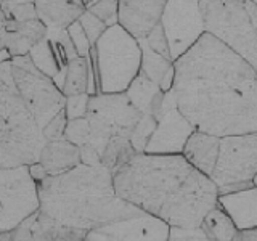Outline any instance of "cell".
Segmentation results:
<instances>
[{
  "label": "cell",
  "instance_id": "obj_1",
  "mask_svg": "<svg viewBox=\"0 0 257 241\" xmlns=\"http://www.w3.org/2000/svg\"><path fill=\"white\" fill-rule=\"evenodd\" d=\"M174 68L177 104L196 131L219 139L257 132V72L219 39L204 34Z\"/></svg>",
  "mask_w": 257,
  "mask_h": 241
},
{
  "label": "cell",
  "instance_id": "obj_2",
  "mask_svg": "<svg viewBox=\"0 0 257 241\" xmlns=\"http://www.w3.org/2000/svg\"><path fill=\"white\" fill-rule=\"evenodd\" d=\"M112 180L119 198L169 227H199L219 198L211 177L193 167L183 155L137 153Z\"/></svg>",
  "mask_w": 257,
  "mask_h": 241
},
{
  "label": "cell",
  "instance_id": "obj_3",
  "mask_svg": "<svg viewBox=\"0 0 257 241\" xmlns=\"http://www.w3.org/2000/svg\"><path fill=\"white\" fill-rule=\"evenodd\" d=\"M37 185L40 211L56 222L87 233L143 212L117 196L112 174L103 166L80 163L64 174L47 175Z\"/></svg>",
  "mask_w": 257,
  "mask_h": 241
},
{
  "label": "cell",
  "instance_id": "obj_4",
  "mask_svg": "<svg viewBox=\"0 0 257 241\" xmlns=\"http://www.w3.org/2000/svg\"><path fill=\"white\" fill-rule=\"evenodd\" d=\"M47 143L42 129L16 90L12 60L0 63V167L31 166Z\"/></svg>",
  "mask_w": 257,
  "mask_h": 241
},
{
  "label": "cell",
  "instance_id": "obj_5",
  "mask_svg": "<svg viewBox=\"0 0 257 241\" xmlns=\"http://www.w3.org/2000/svg\"><path fill=\"white\" fill-rule=\"evenodd\" d=\"M98 93H124L142 68L140 42L114 24L92 47Z\"/></svg>",
  "mask_w": 257,
  "mask_h": 241
},
{
  "label": "cell",
  "instance_id": "obj_6",
  "mask_svg": "<svg viewBox=\"0 0 257 241\" xmlns=\"http://www.w3.org/2000/svg\"><path fill=\"white\" fill-rule=\"evenodd\" d=\"M207 34L219 39L257 72V4L252 0L201 2Z\"/></svg>",
  "mask_w": 257,
  "mask_h": 241
},
{
  "label": "cell",
  "instance_id": "obj_7",
  "mask_svg": "<svg viewBox=\"0 0 257 241\" xmlns=\"http://www.w3.org/2000/svg\"><path fill=\"white\" fill-rule=\"evenodd\" d=\"M85 119L90 137L84 147L92 148L100 156L109 140L132 139L142 112L134 106L125 93H96L88 100Z\"/></svg>",
  "mask_w": 257,
  "mask_h": 241
},
{
  "label": "cell",
  "instance_id": "obj_8",
  "mask_svg": "<svg viewBox=\"0 0 257 241\" xmlns=\"http://www.w3.org/2000/svg\"><path fill=\"white\" fill-rule=\"evenodd\" d=\"M257 132L220 139V151L211 175L219 195L255 187Z\"/></svg>",
  "mask_w": 257,
  "mask_h": 241
},
{
  "label": "cell",
  "instance_id": "obj_9",
  "mask_svg": "<svg viewBox=\"0 0 257 241\" xmlns=\"http://www.w3.org/2000/svg\"><path fill=\"white\" fill-rule=\"evenodd\" d=\"M12 66L16 90L40 129H44L58 112L64 109L66 96L50 77L44 76L36 68L29 55L15 56L12 58Z\"/></svg>",
  "mask_w": 257,
  "mask_h": 241
},
{
  "label": "cell",
  "instance_id": "obj_10",
  "mask_svg": "<svg viewBox=\"0 0 257 241\" xmlns=\"http://www.w3.org/2000/svg\"><path fill=\"white\" fill-rule=\"evenodd\" d=\"M39 207V185L29 166L0 167V233L15 230Z\"/></svg>",
  "mask_w": 257,
  "mask_h": 241
},
{
  "label": "cell",
  "instance_id": "obj_11",
  "mask_svg": "<svg viewBox=\"0 0 257 241\" xmlns=\"http://www.w3.org/2000/svg\"><path fill=\"white\" fill-rule=\"evenodd\" d=\"M161 26L169 40L171 58L175 61L206 32L201 0H167Z\"/></svg>",
  "mask_w": 257,
  "mask_h": 241
},
{
  "label": "cell",
  "instance_id": "obj_12",
  "mask_svg": "<svg viewBox=\"0 0 257 241\" xmlns=\"http://www.w3.org/2000/svg\"><path fill=\"white\" fill-rule=\"evenodd\" d=\"M156 129L145 147L148 155H182L185 143L196 131L190 120L182 114L177 104L174 88L164 93L163 106L156 116Z\"/></svg>",
  "mask_w": 257,
  "mask_h": 241
},
{
  "label": "cell",
  "instance_id": "obj_13",
  "mask_svg": "<svg viewBox=\"0 0 257 241\" xmlns=\"http://www.w3.org/2000/svg\"><path fill=\"white\" fill-rule=\"evenodd\" d=\"M169 225L142 212L127 219L104 223L87 233L85 241H167Z\"/></svg>",
  "mask_w": 257,
  "mask_h": 241
},
{
  "label": "cell",
  "instance_id": "obj_14",
  "mask_svg": "<svg viewBox=\"0 0 257 241\" xmlns=\"http://www.w3.org/2000/svg\"><path fill=\"white\" fill-rule=\"evenodd\" d=\"M29 56L36 68L44 76L50 77L61 90L68 64L79 55L66 29H48L45 39L32 47Z\"/></svg>",
  "mask_w": 257,
  "mask_h": 241
},
{
  "label": "cell",
  "instance_id": "obj_15",
  "mask_svg": "<svg viewBox=\"0 0 257 241\" xmlns=\"http://www.w3.org/2000/svg\"><path fill=\"white\" fill-rule=\"evenodd\" d=\"M166 4L167 0H117V24L142 40L161 23Z\"/></svg>",
  "mask_w": 257,
  "mask_h": 241
},
{
  "label": "cell",
  "instance_id": "obj_16",
  "mask_svg": "<svg viewBox=\"0 0 257 241\" xmlns=\"http://www.w3.org/2000/svg\"><path fill=\"white\" fill-rule=\"evenodd\" d=\"M217 204L230 215L238 230H257V187L219 195Z\"/></svg>",
  "mask_w": 257,
  "mask_h": 241
},
{
  "label": "cell",
  "instance_id": "obj_17",
  "mask_svg": "<svg viewBox=\"0 0 257 241\" xmlns=\"http://www.w3.org/2000/svg\"><path fill=\"white\" fill-rule=\"evenodd\" d=\"M47 26L40 20L31 21H16L7 18V36H5V50L15 56L29 55L32 47H36L40 40L47 36Z\"/></svg>",
  "mask_w": 257,
  "mask_h": 241
},
{
  "label": "cell",
  "instance_id": "obj_18",
  "mask_svg": "<svg viewBox=\"0 0 257 241\" xmlns=\"http://www.w3.org/2000/svg\"><path fill=\"white\" fill-rule=\"evenodd\" d=\"M220 151V139L215 135L195 131L185 143L182 155L199 172L211 177Z\"/></svg>",
  "mask_w": 257,
  "mask_h": 241
},
{
  "label": "cell",
  "instance_id": "obj_19",
  "mask_svg": "<svg viewBox=\"0 0 257 241\" xmlns=\"http://www.w3.org/2000/svg\"><path fill=\"white\" fill-rule=\"evenodd\" d=\"M34 7L47 29H68L85 12L82 0H36Z\"/></svg>",
  "mask_w": 257,
  "mask_h": 241
},
{
  "label": "cell",
  "instance_id": "obj_20",
  "mask_svg": "<svg viewBox=\"0 0 257 241\" xmlns=\"http://www.w3.org/2000/svg\"><path fill=\"white\" fill-rule=\"evenodd\" d=\"M39 163L48 175H60L80 164V150L66 139L47 142L40 151Z\"/></svg>",
  "mask_w": 257,
  "mask_h": 241
},
{
  "label": "cell",
  "instance_id": "obj_21",
  "mask_svg": "<svg viewBox=\"0 0 257 241\" xmlns=\"http://www.w3.org/2000/svg\"><path fill=\"white\" fill-rule=\"evenodd\" d=\"M61 92L64 96L80 95V93H88L92 96L98 93L95 66H93L90 55H88L87 58H84V56H76L74 60L69 61L66 68V74H64Z\"/></svg>",
  "mask_w": 257,
  "mask_h": 241
},
{
  "label": "cell",
  "instance_id": "obj_22",
  "mask_svg": "<svg viewBox=\"0 0 257 241\" xmlns=\"http://www.w3.org/2000/svg\"><path fill=\"white\" fill-rule=\"evenodd\" d=\"M28 222L34 241H85L87 236V231L56 222L40 209L29 217Z\"/></svg>",
  "mask_w": 257,
  "mask_h": 241
},
{
  "label": "cell",
  "instance_id": "obj_23",
  "mask_svg": "<svg viewBox=\"0 0 257 241\" xmlns=\"http://www.w3.org/2000/svg\"><path fill=\"white\" fill-rule=\"evenodd\" d=\"M124 93L142 114H151L155 117L159 114L164 100V92L161 90L158 84H155L145 76L142 71L132 80V84L128 85Z\"/></svg>",
  "mask_w": 257,
  "mask_h": 241
},
{
  "label": "cell",
  "instance_id": "obj_24",
  "mask_svg": "<svg viewBox=\"0 0 257 241\" xmlns=\"http://www.w3.org/2000/svg\"><path fill=\"white\" fill-rule=\"evenodd\" d=\"M140 48H142V68L140 71L147 76L150 80L159 85V88L164 93L171 92L174 88V79H175V69L174 61L171 58L153 52L147 45V42L142 39Z\"/></svg>",
  "mask_w": 257,
  "mask_h": 241
},
{
  "label": "cell",
  "instance_id": "obj_25",
  "mask_svg": "<svg viewBox=\"0 0 257 241\" xmlns=\"http://www.w3.org/2000/svg\"><path fill=\"white\" fill-rule=\"evenodd\" d=\"M199 227L209 238V241H233L238 233V228L230 219V215L219 204H215L204 215Z\"/></svg>",
  "mask_w": 257,
  "mask_h": 241
},
{
  "label": "cell",
  "instance_id": "obj_26",
  "mask_svg": "<svg viewBox=\"0 0 257 241\" xmlns=\"http://www.w3.org/2000/svg\"><path fill=\"white\" fill-rule=\"evenodd\" d=\"M156 124H158V120H156L155 116L142 114V119L139 120V124H137L134 135L131 139L132 147H134V150L137 153H143L145 151V147H147L150 137L153 135V132H155Z\"/></svg>",
  "mask_w": 257,
  "mask_h": 241
},
{
  "label": "cell",
  "instance_id": "obj_27",
  "mask_svg": "<svg viewBox=\"0 0 257 241\" xmlns=\"http://www.w3.org/2000/svg\"><path fill=\"white\" fill-rule=\"evenodd\" d=\"M85 10H88L98 20H101L108 28L117 24V12H119L117 0H96L95 4L88 5Z\"/></svg>",
  "mask_w": 257,
  "mask_h": 241
},
{
  "label": "cell",
  "instance_id": "obj_28",
  "mask_svg": "<svg viewBox=\"0 0 257 241\" xmlns=\"http://www.w3.org/2000/svg\"><path fill=\"white\" fill-rule=\"evenodd\" d=\"M79 23L80 26H82L85 36L88 39V42H90V45L93 47L96 42H98V39L104 34V31L108 29V26L104 24L101 20L96 18L95 15H92L88 10H85L82 15H80L79 18Z\"/></svg>",
  "mask_w": 257,
  "mask_h": 241
},
{
  "label": "cell",
  "instance_id": "obj_29",
  "mask_svg": "<svg viewBox=\"0 0 257 241\" xmlns=\"http://www.w3.org/2000/svg\"><path fill=\"white\" fill-rule=\"evenodd\" d=\"M88 100H90V95H88V93H80V95H71V96H66L64 112H66L68 120L84 117V116L87 114Z\"/></svg>",
  "mask_w": 257,
  "mask_h": 241
},
{
  "label": "cell",
  "instance_id": "obj_30",
  "mask_svg": "<svg viewBox=\"0 0 257 241\" xmlns=\"http://www.w3.org/2000/svg\"><path fill=\"white\" fill-rule=\"evenodd\" d=\"M143 40L147 42V45L151 48L153 52L163 55V56H166V58H171V48H169V40H167V36H166L163 26H161V23Z\"/></svg>",
  "mask_w": 257,
  "mask_h": 241
},
{
  "label": "cell",
  "instance_id": "obj_31",
  "mask_svg": "<svg viewBox=\"0 0 257 241\" xmlns=\"http://www.w3.org/2000/svg\"><path fill=\"white\" fill-rule=\"evenodd\" d=\"M66 31H68L69 39H71L72 45H74L77 55L87 58V56L90 55V52H92V45H90V42H88V39L85 36L82 26H80V23L79 21L72 23Z\"/></svg>",
  "mask_w": 257,
  "mask_h": 241
},
{
  "label": "cell",
  "instance_id": "obj_32",
  "mask_svg": "<svg viewBox=\"0 0 257 241\" xmlns=\"http://www.w3.org/2000/svg\"><path fill=\"white\" fill-rule=\"evenodd\" d=\"M167 241H209L201 227H169Z\"/></svg>",
  "mask_w": 257,
  "mask_h": 241
},
{
  "label": "cell",
  "instance_id": "obj_33",
  "mask_svg": "<svg viewBox=\"0 0 257 241\" xmlns=\"http://www.w3.org/2000/svg\"><path fill=\"white\" fill-rule=\"evenodd\" d=\"M66 126H68V117H66V112H64V109H63L42 129V134L45 137V140L52 142V140L64 139V131H66Z\"/></svg>",
  "mask_w": 257,
  "mask_h": 241
},
{
  "label": "cell",
  "instance_id": "obj_34",
  "mask_svg": "<svg viewBox=\"0 0 257 241\" xmlns=\"http://www.w3.org/2000/svg\"><path fill=\"white\" fill-rule=\"evenodd\" d=\"M7 15V18H12L16 21H31V20H39L36 13L34 4H20V5H12V7H2Z\"/></svg>",
  "mask_w": 257,
  "mask_h": 241
},
{
  "label": "cell",
  "instance_id": "obj_35",
  "mask_svg": "<svg viewBox=\"0 0 257 241\" xmlns=\"http://www.w3.org/2000/svg\"><path fill=\"white\" fill-rule=\"evenodd\" d=\"M10 241H34V238H32V233H31V228H29L28 219L24 222H21L15 230L10 231Z\"/></svg>",
  "mask_w": 257,
  "mask_h": 241
},
{
  "label": "cell",
  "instance_id": "obj_36",
  "mask_svg": "<svg viewBox=\"0 0 257 241\" xmlns=\"http://www.w3.org/2000/svg\"><path fill=\"white\" fill-rule=\"evenodd\" d=\"M29 172H31V175H32V179H34L37 183H40L42 182L45 177L48 175L47 172H45V169L40 166V163L37 161V163H34V164H31L29 166Z\"/></svg>",
  "mask_w": 257,
  "mask_h": 241
},
{
  "label": "cell",
  "instance_id": "obj_37",
  "mask_svg": "<svg viewBox=\"0 0 257 241\" xmlns=\"http://www.w3.org/2000/svg\"><path fill=\"white\" fill-rule=\"evenodd\" d=\"M5 36H7V15L0 7V52L5 50Z\"/></svg>",
  "mask_w": 257,
  "mask_h": 241
},
{
  "label": "cell",
  "instance_id": "obj_38",
  "mask_svg": "<svg viewBox=\"0 0 257 241\" xmlns=\"http://www.w3.org/2000/svg\"><path fill=\"white\" fill-rule=\"evenodd\" d=\"M233 241H257V230H238Z\"/></svg>",
  "mask_w": 257,
  "mask_h": 241
},
{
  "label": "cell",
  "instance_id": "obj_39",
  "mask_svg": "<svg viewBox=\"0 0 257 241\" xmlns=\"http://www.w3.org/2000/svg\"><path fill=\"white\" fill-rule=\"evenodd\" d=\"M36 0H4L2 7H12V5H20V4H34Z\"/></svg>",
  "mask_w": 257,
  "mask_h": 241
},
{
  "label": "cell",
  "instance_id": "obj_40",
  "mask_svg": "<svg viewBox=\"0 0 257 241\" xmlns=\"http://www.w3.org/2000/svg\"><path fill=\"white\" fill-rule=\"evenodd\" d=\"M82 2H84V5H85V8H87L88 5H92V4H95V2H96V0H82Z\"/></svg>",
  "mask_w": 257,
  "mask_h": 241
},
{
  "label": "cell",
  "instance_id": "obj_41",
  "mask_svg": "<svg viewBox=\"0 0 257 241\" xmlns=\"http://www.w3.org/2000/svg\"><path fill=\"white\" fill-rule=\"evenodd\" d=\"M201 2H222V0H201Z\"/></svg>",
  "mask_w": 257,
  "mask_h": 241
},
{
  "label": "cell",
  "instance_id": "obj_42",
  "mask_svg": "<svg viewBox=\"0 0 257 241\" xmlns=\"http://www.w3.org/2000/svg\"><path fill=\"white\" fill-rule=\"evenodd\" d=\"M2 4H4V0H0V7H2Z\"/></svg>",
  "mask_w": 257,
  "mask_h": 241
},
{
  "label": "cell",
  "instance_id": "obj_43",
  "mask_svg": "<svg viewBox=\"0 0 257 241\" xmlns=\"http://www.w3.org/2000/svg\"><path fill=\"white\" fill-rule=\"evenodd\" d=\"M252 2H254V4H257V0H252Z\"/></svg>",
  "mask_w": 257,
  "mask_h": 241
}]
</instances>
